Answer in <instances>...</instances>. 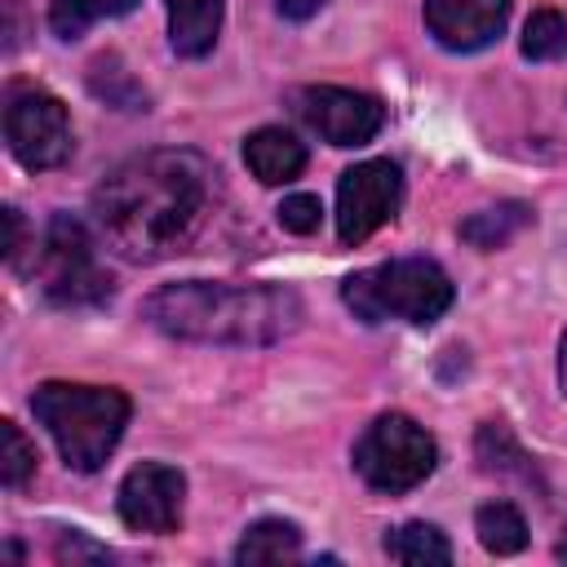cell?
Here are the masks:
<instances>
[{
  "label": "cell",
  "instance_id": "obj_1",
  "mask_svg": "<svg viewBox=\"0 0 567 567\" xmlns=\"http://www.w3.org/2000/svg\"><path fill=\"white\" fill-rule=\"evenodd\" d=\"M217 199V168L199 151H142L115 164L93 190V221L124 261H164L186 252Z\"/></svg>",
  "mask_w": 567,
  "mask_h": 567
},
{
  "label": "cell",
  "instance_id": "obj_2",
  "mask_svg": "<svg viewBox=\"0 0 567 567\" xmlns=\"http://www.w3.org/2000/svg\"><path fill=\"white\" fill-rule=\"evenodd\" d=\"M142 319L177 341L199 346H275L301 323V297L279 284L182 279L142 301Z\"/></svg>",
  "mask_w": 567,
  "mask_h": 567
},
{
  "label": "cell",
  "instance_id": "obj_3",
  "mask_svg": "<svg viewBox=\"0 0 567 567\" xmlns=\"http://www.w3.org/2000/svg\"><path fill=\"white\" fill-rule=\"evenodd\" d=\"M35 421L58 443L62 461L80 474H93L115 452L128 425V399L111 385H75V381H44L31 394Z\"/></svg>",
  "mask_w": 567,
  "mask_h": 567
},
{
  "label": "cell",
  "instance_id": "obj_4",
  "mask_svg": "<svg viewBox=\"0 0 567 567\" xmlns=\"http://www.w3.org/2000/svg\"><path fill=\"white\" fill-rule=\"evenodd\" d=\"M341 301L363 323L403 319V323L425 328V323L443 319V310L452 306V279L430 257H394V261L354 270L341 284Z\"/></svg>",
  "mask_w": 567,
  "mask_h": 567
},
{
  "label": "cell",
  "instance_id": "obj_5",
  "mask_svg": "<svg viewBox=\"0 0 567 567\" xmlns=\"http://www.w3.org/2000/svg\"><path fill=\"white\" fill-rule=\"evenodd\" d=\"M35 275H40V288L53 306H66V310H93V306H106L115 284L111 275L97 266L93 257V239H89V226L71 213H53L44 235H40V248H35Z\"/></svg>",
  "mask_w": 567,
  "mask_h": 567
},
{
  "label": "cell",
  "instance_id": "obj_6",
  "mask_svg": "<svg viewBox=\"0 0 567 567\" xmlns=\"http://www.w3.org/2000/svg\"><path fill=\"white\" fill-rule=\"evenodd\" d=\"M439 465V447L425 434V425H416L403 412H381L354 443V470L368 487L377 492H412L416 483H425Z\"/></svg>",
  "mask_w": 567,
  "mask_h": 567
},
{
  "label": "cell",
  "instance_id": "obj_7",
  "mask_svg": "<svg viewBox=\"0 0 567 567\" xmlns=\"http://www.w3.org/2000/svg\"><path fill=\"white\" fill-rule=\"evenodd\" d=\"M4 142L13 159L31 173L58 168L71 159V120L66 106L44 89H13L4 102Z\"/></svg>",
  "mask_w": 567,
  "mask_h": 567
},
{
  "label": "cell",
  "instance_id": "obj_8",
  "mask_svg": "<svg viewBox=\"0 0 567 567\" xmlns=\"http://www.w3.org/2000/svg\"><path fill=\"white\" fill-rule=\"evenodd\" d=\"M403 199V173L390 159H363L337 182V235L341 244H363L377 235Z\"/></svg>",
  "mask_w": 567,
  "mask_h": 567
},
{
  "label": "cell",
  "instance_id": "obj_9",
  "mask_svg": "<svg viewBox=\"0 0 567 567\" xmlns=\"http://www.w3.org/2000/svg\"><path fill=\"white\" fill-rule=\"evenodd\" d=\"M182 501H186V474L164 461L133 465L115 492V509L124 527L151 532V536H168L182 527Z\"/></svg>",
  "mask_w": 567,
  "mask_h": 567
},
{
  "label": "cell",
  "instance_id": "obj_10",
  "mask_svg": "<svg viewBox=\"0 0 567 567\" xmlns=\"http://www.w3.org/2000/svg\"><path fill=\"white\" fill-rule=\"evenodd\" d=\"M297 115L328 142V146H363L381 133L385 106L368 93L337 89V84H310L297 93Z\"/></svg>",
  "mask_w": 567,
  "mask_h": 567
},
{
  "label": "cell",
  "instance_id": "obj_11",
  "mask_svg": "<svg viewBox=\"0 0 567 567\" xmlns=\"http://www.w3.org/2000/svg\"><path fill=\"white\" fill-rule=\"evenodd\" d=\"M509 0H425V31L452 53H478L501 40Z\"/></svg>",
  "mask_w": 567,
  "mask_h": 567
},
{
  "label": "cell",
  "instance_id": "obj_12",
  "mask_svg": "<svg viewBox=\"0 0 567 567\" xmlns=\"http://www.w3.org/2000/svg\"><path fill=\"white\" fill-rule=\"evenodd\" d=\"M244 164L261 186H288L306 168V146L288 128H257L244 137Z\"/></svg>",
  "mask_w": 567,
  "mask_h": 567
},
{
  "label": "cell",
  "instance_id": "obj_13",
  "mask_svg": "<svg viewBox=\"0 0 567 567\" xmlns=\"http://www.w3.org/2000/svg\"><path fill=\"white\" fill-rule=\"evenodd\" d=\"M168 4V44L177 58L213 53L226 18V0H164Z\"/></svg>",
  "mask_w": 567,
  "mask_h": 567
},
{
  "label": "cell",
  "instance_id": "obj_14",
  "mask_svg": "<svg viewBox=\"0 0 567 567\" xmlns=\"http://www.w3.org/2000/svg\"><path fill=\"white\" fill-rule=\"evenodd\" d=\"M301 554V532L288 518H257L244 540L235 545V563L252 567V563H292Z\"/></svg>",
  "mask_w": 567,
  "mask_h": 567
},
{
  "label": "cell",
  "instance_id": "obj_15",
  "mask_svg": "<svg viewBox=\"0 0 567 567\" xmlns=\"http://www.w3.org/2000/svg\"><path fill=\"white\" fill-rule=\"evenodd\" d=\"M381 549H385L394 563H408V567L452 563V545H447V536H443L434 523H403V527L385 532Z\"/></svg>",
  "mask_w": 567,
  "mask_h": 567
},
{
  "label": "cell",
  "instance_id": "obj_16",
  "mask_svg": "<svg viewBox=\"0 0 567 567\" xmlns=\"http://www.w3.org/2000/svg\"><path fill=\"white\" fill-rule=\"evenodd\" d=\"M532 221V208L527 204H496V208H483V213H470L465 221H461V239L465 244H474V248H501L505 239H514L523 226Z\"/></svg>",
  "mask_w": 567,
  "mask_h": 567
},
{
  "label": "cell",
  "instance_id": "obj_17",
  "mask_svg": "<svg viewBox=\"0 0 567 567\" xmlns=\"http://www.w3.org/2000/svg\"><path fill=\"white\" fill-rule=\"evenodd\" d=\"M474 452H478V465H483L487 474H518L523 483H536V465H532V456L509 439L505 425H496V421L478 425Z\"/></svg>",
  "mask_w": 567,
  "mask_h": 567
},
{
  "label": "cell",
  "instance_id": "obj_18",
  "mask_svg": "<svg viewBox=\"0 0 567 567\" xmlns=\"http://www.w3.org/2000/svg\"><path fill=\"white\" fill-rule=\"evenodd\" d=\"M474 532H478V545H483L487 554H518V549L527 545V523H523V514H518L509 501H487V505H478Z\"/></svg>",
  "mask_w": 567,
  "mask_h": 567
},
{
  "label": "cell",
  "instance_id": "obj_19",
  "mask_svg": "<svg viewBox=\"0 0 567 567\" xmlns=\"http://www.w3.org/2000/svg\"><path fill=\"white\" fill-rule=\"evenodd\" d=\"M142 0H53L49 4V27H53V35L58 40H75V35H84L93 22H102V18H124V13H133Z\"/></svg>",
  "mask_w": 567,
  "mask_h": 567
},
{
  "label": "cell",
  "instance_id": "obj_20",
  "mask_svg": "<svg viewBox=\"0 0 567 567\" xmlns=\"http://www.w3.org/2000/svg\"><path fill=\"white\" fill-rule=\"evenodd\" d=\"M523 58L527 62H558L567 58V18L558 9H536L523 27Z\"/></svg>",
  "mask_w": 567,
  "mask_h": 567
},
{
  "label": "cell",
  "instance_id": "obj_21",
  "mask_svg": "<svg viewBox=\"0 0 567 567\" xmlns=\"http://www.w3.org/2000/svg\"><path fill=\"white\" fill-rule=\"evenodd\" d=\"M0 443H4V452H0V483H4L9 492H18V487H27V478L35 474V447L22 439V430H18L13 421L0 425Z\"/></svg>",
  "mask_w": 567,
  "mask_h": 567
},
{
  "label": "cell",
  "instance_id": "obj_22",
  "mask_svg": "<svg viewBox=\"0 0 567 567\" xmlns=\"http://www.w3.org/2000/svg\"><path fill=\"white\" fill-rule=\"evenodd\" d=\"M275 213H279V226L292 230V235H310V230H319V217H323V208H319L315 195H288Z\"/></svg>",
  "mask_w": 567,
  "mask_h": 567
},
{
  "label": "cell",
  "instance_id": "obj_23",
  "mask_svg": "<svg viewBox=\"0 0 567 567\" xmlns=\"http://www.w3.org/2000/svg\"><path fill=\"white\" fill-rule=\"evenodd\" d=\"M58 558H62V563H84V558H89V563H111V554H106L102 545L84 540L80 532H66V536L58 540Z\"/></svg>",
  "mask_w": 567,
  "mask_h": 567
},
{
  "label": "cell",
  "instance_id": "obj_24",
  "mask_svg": "<svg viewBox=\"0 0 567 567\" xmlns=\"http://www.w3.org/2000/svg\"><path fill=\"white\" fill-rule=\"evenodd\" d=\"M4 261L9 266H22V248H27V230H22V213L18 208H4Z\"/></svg>",
  "mask_w": 567,
  "mask_h": 567
},
{
  "label": "cell",
  "instance_id": "obj_25",
  "mask_svg": "<svg viewBox=\"0 0 567 567\" xmlns=\"http://www.w3.org/2000/svg\"><path fill=\"white\" fill-rule=\"evenodd\" d=\"M279 4V13L284 18H292V22H301V18H310V13H319L328 0H275Z\"/></svg>",
  "mask_w": 567,
  "mask_h": 567
},
{
  "label": "cell",
  "instance_id": "obj_26",
  "mask_svg": "<svg viewBox=\"0 0 567 567\" xmlns=\"http://www.w3.org/2000/svg\"><path fill=\"white\" fill-rule=\"evenodd\" d=\"M558 381H563V394H567V332L558 341Z\"/></svg>",
  "mask_w": 567,
  "mask_h": 567
},
{
  "label": "cell",
  "instance_id": "obj_27",
  "mask_svg": "<svg viewBox=\"0 0 567 567\" xmlns=\"http://www.w3.org/2000/svg\"><path fill=\"white\" fill-rule=\"evenodd\" d=\"M554 554H558V558L567 563V532H563V540H558V549H554Z\"/></svg>",
  "mask_w": 567,
  "mask_h": 567
}]
</instances>
